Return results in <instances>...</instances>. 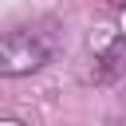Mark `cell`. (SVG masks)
<instances>
[{"label":"cell","instance_id":"6da1fadb","mask_svg":"<svg viewBox=\"0 0 126 126\" xmlns=\"http://www.w3.org/2000/svg\"><path fill=\"white\" fill-rule=\"evenodd\" d=\"M47 59H51V43L32 28H16V32L0 35V75L4 79L35 75Z\"/></svg>","mask_w":126,"mask_h":126},{"label":"cell","instance_id":"7a4b0ae2","mask_svg":"<svg viewBox=\"0 0 126 126\" xmlns=\"http://www.w3.org/2000/svg\"><path fill=\"white\" fill-rule=\"evenodd\" d=\"M126 75V39L106 35V43L94 51V83H114Z\"/></svg>","mask_w":126,"mask_h":126},{"label":"cell","instance_id":"3957f363","mask_svg":"<svg viewBox=\"0 0 126 126\" xmlns=\"http://www.w3.org/2000/svg\"><path fill=\"white\" fill-rule=\"evenodd\" d=\"M122 126H126V122H122Z\"/></svg>","mask_w":126,"mask_h":126}]
</instances>
